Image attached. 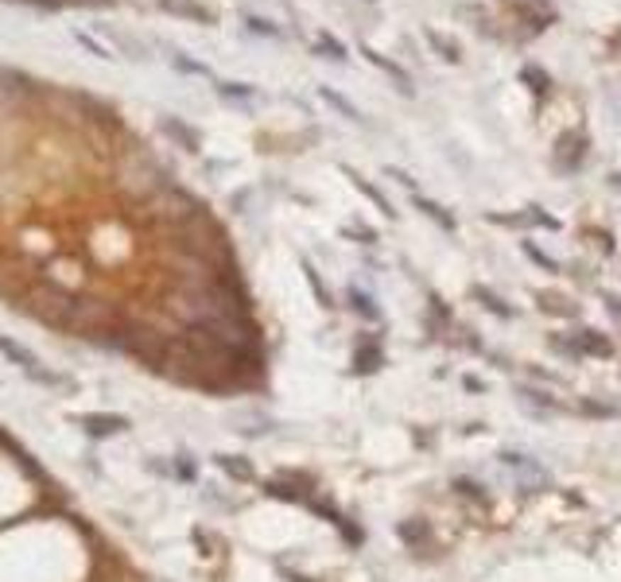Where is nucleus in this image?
<instances>
[{"mask_svg": "<svg viewBox=\"0 0 621 582\" xmlns=\"http://www.w3.org/2000/svg\"><path fill=\"white\" fill-rule=\"evenodd\" d=\"M175 66H179V70H187V74H202V78L210 74L202 62H190V58H175Z\"/></svg>", "mask_w": 621, "mask_h": 582, "instance_id": "nucleus-22", "label": "nucleus"}, {"mask_svg": "<svg viewBox=\"0 0 621 582\" xmlns=\"http://www.w3.org/2000/svg\"><path fill=\"white\" fill-rule=\"evenodd\" d=\"M524 253L532 256L536 264H544V268H548V272H556V260H551V256H544V253H540V248H536V245H524Z\"/></svg>", "mask_w": 621, "mask_h": 582, "instance_id": "nucleus-19", "label": "nucleus"}, {"mask_svg": "<svg viewBox=\"0 0 621 582\" xmlns=\"http://www.w3.org/2000/svg\"><path fill=\"white\" fill-rule=\"evenodd\" d=\"M583 349H586V353H610L614 346H610L606 338H598L594 330H583Z\"/></svg>", "mask_w": 621, "mask_h": 582, "instance_id": "nucleus-16", "label": "nucleus"}, {"mask_svg": "<svg viewBox=\"0 0 621 582\" xmlns=\"http://www.w3.org/2000/svg\"><path fill=\"white\" fill-rule=\"evenodd\" d=\"M427 39H432V47H435V51L446 58V62H458V47H454L451 39H439L435 31H427Z\"/></svg>", "mask_w": 621, "mask_h": 582, "instance_id": "nucleus-15", "label": "nucleus"}, {"mask_svg": "<svg viewBox=\"0 0 621 582\" xmlns=\"http://www.w3.org/2000/svg\"><path fill=\"white\" fill-rule=\"evenodd\" d=\"M350 303H353V311H358V314H366V319H377V307H373V299L366 295V291L353 287V291H350Z\"/></svg>", "mask_w": 621, "mask_h": 582, "instance_id": "nucleus-12", "label": "nucleus"}, {"mask_svg": "<svg viewBox=\"0 0 621 582\" xmlns=\"http://www.w3.org/2000/svg\"><path fill=\"white\" fill-rule=\"evenodd\" d=\"M82 427H86V435L105 439V435H117V431H124V427H128V419H124V415H82Z\"/></svg>", "mask_w": 621, "mask_h": 582, "instance_id": "nucleus-2", "label": "nucleus"}, {"mask_svg": "<svg viewBox=\"0 0 621 582\" xmlns=\"http://www.w3.org/2000/svg\"><path fill=\"white\" fill-rule=\"evenodd\" d=\"M319 94H322V97H326V101H330V105H334V109H338V113H342V116H350V121H361V116H358V109H353V105H346V101H342V97H338V94H334V89H326V86H322V89H319Z\"/></svg>", "mask_w": 621, "mask_h": 582, "instance_id": "nucleus-14", "label": "nucleus"}, {"mask_svg": "<svg viewBox=\"0 0 621 582\" xmlns=\"http://www.w3.org/2000/svg\"><path fill=\"white\" fill-rule=\"evenodd\" d=\"M218 466H221V470H226V473H233V478H241V481H248V478H253V466H248V462H241V459H233V454H221V459H218Z\"/></svg>", "mask_w": 621, "mask_h": 582, "instance_id": "nucleus-9", "label": "nucleus"}, {"mask_svg": "<svg viewBox=\"0 0 621 582\" xmlns=\"http://www.w3.org/2000/svg\"><path fill=\"white\" fill-rule=\"evenodd\" d=\"M419 210H427V214H432L435 221H443V229H454V218H451V214H446V210H439L435 202H427V198H419Z\"/></svg>", "mask_w": 621, "mask_h": 582, "instance_id": "nucleus-18", "label": "nucleus"}, {"mask_svg": "<svg viewBox=\"0 0 621 582\" xmlns=\"http://www.w3.org/2000/svg\"><path fill=\"white\" fill-rule=\"evenodd\" d=\"M218 94L221 97H253V89L245 82H218Z\"/></svg>", "mask_w": 621, "mask_h": 582, "instance_id": "nucleus-17", "label": "nucleus"}, {"mask_svg": "<svg viewBox=\"0 0 621 582\" xmlns=\"http://www.w3.org/2000/svg\"><path fill=\"white\" fill-rule=\"evenodd\" d=\"M78 43H82V47H86V51H94L97 58H113V55H109V51H105V47H101V43H94V39H89V35H82V31H78Z\"/></svg>", "mask_w": 621, "mask_h": 582, "instance_id": "nucleus-20", "label": "nucleus"}, {"mask_svg": "<svg viewBox=\"0 0 621 582\" xmlns=\"http://www.w3.org/2000/svg\"><path fill=\"white\" fill-rule=\"evenodd\" d=\"M160 4L175 16H190V20H198V23H214V16L206 12L202 4H194V0H160Z\"/></svg>", "mask_w": 621, "mask_h": 582, "instance_id": "nucleus-3", "label": "nucleus"}, {"mask_svg": "<svg viewBox=\"0 0 621 582\" xmlns=\"http://www.w3.org/2000/svg\"><path fill=\"white\" fill-rule=\"evenodd\" d=\"M520 82H528V89H532V94H548V89H551V78L540 70V66H524V70H520Z\"/></svg>", "mask_w": 621, "mask_h": 582, "instance_id": "nucleus-7", "label": "nucleus"}, {"mask_svg": "<svg viewBox=\"0 0 621 582\" xmlns=\"http://www.w3.org/2000/svg\"><path fill=\"white\" fill-rule=\"evenodd\" d=\"M248 31H260V35H276V28H272V23L268 20H256V16H248Z\"/></svg>", "mask_w": 621, "mask_h": 582, "instance_id": "nucleus-21", "label": "nucleus"}, {"mask_svg": "<svg viewBox=\"0 0 621 582\" xmlns=\"http://www.w3.org/2000/svg\"><path fill=\"white\" fill-rule=\"evenodd\" d=\"M361 55H366V58H369L373 66H380V70H385V74H392V78L400 82V89H412V86H408V74H404V66H396L392 58H385V55L369 51V47H361Z\"/></svg>", "mask_w": 621, "mask_h": 582, "instance_id": "nucleus-4", "label": "nucleus"}, {"mask_svg": "<svg viewBox=\"0 0 621 582\" xmlns=\"http://www.w3.org/2000/svg\"><path fill=\"white\" fill-rule=\"evenodd\" d=\"M314 51L326 55V58H334V62H342V58H346V47L338 43L334 35H326V31H319V39H314Z\"/></svg>", "mask_w": 621, "mask_h": 582, "instance_id": "nucleus-8", "label": "nucleus"}, {"mask_svg": "<svg viewBox=\"0 0 621 582\" xmlns=\"http://www.w3.org/2000/svg\"><path fill=\"white\" fill-rule=\"evenodd\" d=\"M342 171H346V179H350V182H353V187H358V190H361V194H366V198H373V202H377V206H380V210H385V214H388V218H392V214H396V210H392V206H388V198H385V194H380V190H373V187H369V182H366V179H361V175H358V171H350V168H342Z\"/></svg>", "mask_w": 621, "mask_h": 582, "instance_id": "nucleus-5", "label": "nucleus"}, {"mask_svg": "<svg viewBox=\"0 0 621 582\" xmlns=\"http://www.w3.org/2000/svg\"><path fill=\"white\" fill-rule=\"evenodd\" d=\"M163 132H167V136H175L179 144L187 148V152H198V136H194L190 128H183V124H179L175 116H163Z\"/></svg>", "mask_w": 621, "mask_h": 582, "instance_id": "nucleus-6", "label": "nucleus"}, {"mask_svg": "<svg viewBox=\"0 0 621 582\" xmlns=\"http://www.w3.org/2000/svg\"><path fill=\"white\" fill-rule=\"evenodd\" d=\"M0 357H8V361H12L23 377L39 380V385H47V388H66V385H70L66 377H59V373L47 369V365L31 353V349H23L20 342H12V338H4V334H0Z\"/></svg>", "mask_w": 621, "mask_h": 582, "instance_id": "nucleus-1", "label": "nucleus"}, {"mask_svg": "<svg viewBox=\"0 0 621 582\" xmlns=\"http://www.w3.org/2000/svg\"><path fill=\"white\" fill-rule=\"evenodd\" d=\"M303 272H307V280H311V287H314V295H319V303H322V307H334V299H330V291H326V284H322V280H319V272H314V268H311V264H307V260H303Z\"/></svg>", "mask_w": 621, "mask_h": 582, "instance_id": "nucleus-11", "label": "nucleus"}, {"mask_svg": "<svg viewBox=\"0 0 621 582\" xmlns=\"http://www.w3.org/2000/svg\"><path fill=\"white\" fill-rule=\"evenodd\" d=\"M474 295H478V299H485V307H490L493 314H505V319H509V314H512V307H505V303H501V299L493 295L490 287H474Z\"/></svg>", "mask_w": 621, "mask_h": 582, "instance_id": "nucleus-13", "label": "nucleus"}, {"mask_svg": "<svg viewBox=\"0 0 621 582\" xmlns=\"http://www.w3.org/2000/svg\"><path fill=\"white\" fill-rule=\"evenodd\" d=\"M353 361H358V369H361V373H373V369L380 365V349H373V346L361 342V346H358V357H353Z\"/></svg>", "mask_w": 621, "mask_h": 582, "instance_id": "nucleus-10", "label": "nucleus"}]
</instances>
